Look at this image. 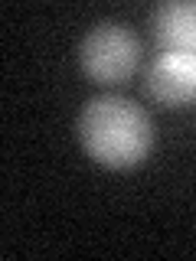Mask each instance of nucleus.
<instances>
[{"mask_svg":"<svg viewBox=\"0 0 196 261\" xmlns=\"http://www.w3.org/2000/svg\"><path fill=\"white\" fill-rule=\"evenodd\" d=\"M144 88L157 105H186L196 98V56L160 53L144 69Z\"/></svg>","mask_w":196,"mask_h":261,"instance_id":"obj_3","label":"nucleus"},{"mask_svg":"<svg viewBox=\"0 0 196 261\" xmlns=\"http://www.w3.org/2000/svg\"><path fill=\"white\" fill-rule=\"evenodd\" d=\"M154 39L163 53L196 56V4H160L154 10Z\"/></svg>","mask_w":196,"mask_h":261,"instance_id":"obj_4","label":"nucleus"},{"mask_svg":"<svg viewBox=\"0 0 196 261\" xmlns=\"http://www.w3.org/2000/svg\"><path fill=\"white\" fill-rule=\"evenodd\" d=\"M79 65L102 88L125 85L141 65V39L125 23H98L82 36Z\"/></svg>","mask_w":196,"mask_h":261,"instance_id":"obj_2","label":"nucleus"},{"mask_svg":"<svg viewBox=\"0 0 196 261\" xmlns=\"http://www.w3.org/2000/svg\"><path fill=\"white\" fill-rule=\"evenodd\" d=\"M76 134L82 150L108 170L137 167L141 160H147L154 144L151 114L121 95H98L85 101Z\"/></svg>","mask_w":196,"mask_h":261,"instance_id":"obj_1","label":"nucleus"}]
</instances>
